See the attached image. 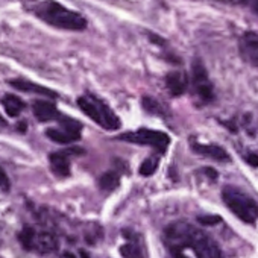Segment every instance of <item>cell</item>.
<instances>
[{"label":"cell","mask_w":258,"mask_h":258,"mask_svg":"<svg viewBox=\"0 0 258 258\" xmlns=\"http://www.w3.org/2000/svg\"><path fill=\"white\" fill-rule=\"evenodd\" d=\"M166 243L173 258H222L214 240L184 222L167 226Z\"/></svg>","instance_id":"cell-1"},{"label":"cell","mask_w":258,"mask_h":258,"mask_svg":"<svg viewBox=\"0 0 258 258\" xmlns=\"http://www.w3.org/2000/svg\"><path fill=\"white\" fill-rule=\"evenodd\" d=\"M37 17H40L44 23L66 31H84L87 28V20L75 13L62 7L55 0H46L35 8Z\"/></svg>","instance_id":"cell-2"},{"label":"cell","mask_w":258,"mask_h":258,"mask_svg":"<svg viewBox=\"0 0 258 258\" xmlns=\"http://www.w3.org/2000/svg\"><path fill=\"white\" fill-rule=\"evenodd\" d=\"M222 198L226 207L240 220H243L244 223H255V220L258 219V204L249 195L237 187L228 185L223 188Z\"/></svg>","instance_id":"cell-3"},{"label":"cell","mask_w":258,"mask_h":258,"mask_svg":"<svg viewBox=\"0 0 258 258\" xmlns=\"http://www.w3.org/2000/svg\"><path fill=\"white\" fill-rule=\"evenodd\" d=\"M78 105L79 108L91 118L94 120L97 124H100L103 129H108V131H114L120 126V120L118 117L114 114V111L103 103L100 99L94 97V96H82L78 99Z\"/></svg>","instance_id":"cell-4"},{"label":"cell","mask_w":258,"mask_h":258,"mask_svg":"<svg viewBox=\"0 0 258 258\" xmlns=\"http://www.w3.org/2000/svg\"><path fill=\"white\" fill-rule=\"evenodd\" d=\"M118 140L127 142V143H136V145H145V146H152L155 149H158L161 154L166 152L169 143H170V137L164 133L160 131H154V129H146L142 127L136 133H126L117 137Z\"/></svg>","instance_id":"cell-5"},{"label":"cell","mask_w":258,"mask_h":258,"mask_svg":"<svg viewBox=\"0 0 258 258\" xmlns=\"http://www.w3.org/2000/svg\"><path fill=\"white\" fill-rule=\"evenodd\" d=\"M191 79H193V87L196 94L199 96V99L202 102H211L214 97V90H213V84L208 78V73L204 67V64L196 59L193 62L191 67Z\"/></svg>","instance_id":"cell-6"},{"label":"cell","mask_w":258,"mask_h":258,"mask_svg":"<svg viewBox=\"0 0 258 258\" xmlns=\"http://www.w3.org/2000/svg\"><path fill=\"white\" fill-rule=\"evenodd\" d=\"M241 55L253 66L258 67V34L256 32H246L240 43Z\"/></svg>","instance_id":"cell-7"},{"label":"cell","mask_w":258,"mask_h":258,"mask_svg":"<svg viewBox=\"0 0 258 258\" xmlns=\"http://www.w3.org/2000/svg\"><path fill=\"white\" fill-rule=\"evenodd\" d=\"M58 249V240L53 234L47 231H35L32 250H38L41 253H49Z\"/></svg>","instance_id":"cell-8"},{"label":"cell","mask_w":258,"mask_h":258,"mask_svg":"<svg viewBox=\"0 0 258 258\" xmlns=\"http://www.w3.org/2000/svg\"><path fill=\"white\" fill-rule=\"evenodd\" d=\"M10 85L14 87L16 90H20V91H25V93H35V94H43V96H47L50 99H55L58 97V93L46 88V87H41V85H37L31 81H23V79H13L10 81Z\"/></svg>","instance_id":"cell-9"},{"label":"cell","mask_w":258,"mask_h":258,"mask_svg":"<svg viewBox=\"0 0 258 258\" xmlns=\"http://www.w3.org/2000/svg\"><path fill=\"white\" fill-rule=\"evenodd\" d=\"M32 109H34V115L40 121L55 120V118H58L61 115L58 112L56 106L52 102H47V100H35L34 105H32Z\"/></svg>","instance_id":"cell-10"},{"label":"cell","mask_w":258,"mask_h":258,"mask_svg":"<svg viewBox=\"0 0 258 258\" xmlns=\"http://www.w3.org/2000/svg\"><path fill=\"white\" fill-rule=\"evenodd\" d=\"M166 84H167L169 91L173 96H181L188 87V79H187L185 73H182L179 70H175V72H170L166 76Z\"/></svg>","instance_id":"cell-11"},{"label":"cell","mask_w":258,"mask_h":258,"mask_svg":"<svg viewBox=\"0 0 258 258\" xmlns=\"http://www.w3.org/2000/svg\"><path fill=\"white\" fill-rule=\"evenodd\" d=\"M50 167L55 175L61 178H67L70 175V161L66 155V152H53L49 157Z\"/></svg>","instance_id":"cell-12"},{"label":"cell","mask_w":258,"mask_h":258,"mask_svg":"<svg viewBox=\"0 0 258 258\" xmlns=\"http://www.w3.org/2000/svg\"><path fill=\"white\" fill-rule=\"evenodd\" d=\"M193 151L198 152L199 155L208 157V158L216 160V161H228L229 160L226 151L222 149L220 146H214V145H193Z\"/></svg>","instance_id":"cell-13"},{"label":"cell","mask_w":258,"mask_h":258,"mask_svg":"<svg viewBox=\"0 0 258 258\" xmlns=\"http://www.w3.org/2000/svg\"><path fill=\"white\" fill-rule=\"evenodd\" d=\"M46 136H47L52 142L59 143V145H70V143L78 142V140L81 139V136L72 134V133H69L67 129H64V127H59V129L50 127V129H47V131H46Z\"/></svg>","instance_id":"cell-14"},{"label":"cell","mask_w":258,"mask_h":258,"mask_svg":"<svg viewBox=\"0 0 258 258\" xmlns=\"http://www.w3.org/2000/svg\"><path fill=\"white\" fill-rule=\"evenodd\" d=\"M2 105L5 106V111L10 117H17L25 109V102L14 94H7L2 99Z\"/></svg>","instance_id":"cell-15"},{"label":"cell","mask_w":258,"mask_h":258,"mask_svg":"<svg viewBox=\"0 0 258 258\" xmlns=\"http://www.w3.org/2000/svg\"><path fill=\"white\" fill-rule=\"evenodd\" d=\"M118 173L115 172H106L99 178V187L105 191H112L118 185Z\"/></svg>","instance_id":"cell-16"},{"label":"cell","mask_w":258,"mask_h":258,"mask_svg":"<svg viewBox=\"0 0 258 258\" xmlns=\"http://www.w3.org/2000/svg\"><path fill=\"white\" fill-rule=\"evenodd\" d=\"M35 228H32V226H25L22 231H20V234H19V240H20V243L23 244V247L25 249H28V250H32V244H34V237H35Z\"/></svg>","instance_id":"cell-17"},{"label":"cell","mask_w":258,"mask_h":258,"mask_svg":"<svg viewBox=\"0 0 258 258\" xmlns=\"http://www.w3.org/2000/svg\"><path fill=\"white\" fill-rule=\"evenodd\" d=\"M58 120H59V123H61V127L67 129V131L72 133V134L81 136V127H82V126H81L79 121H76V120H73V118H70V117H66V115H59Z\"/></svg>","instance_id":"cell-18"},{"label":"cell","mask_w":258,"mask_h":258,"mask_svg":"<svg viewBox=\"0 0 258 258\" xmlns=\"http://www.w3.org/2000/svg\"><path fill=\"white\" fill-rule=\"evenodd\" d=\"M120 255L123 258H143L140 247L134 243H126L120 246Z\"/></svg>","instance_id":"cell-19"},{"label":"cell","mask_w":258,"mask_h":258,"mask_svg":"<svg viewBox=\"0 0 258 258\" xmlns=\"http://www.w3.org/2000/svg\"><path fill=\"white\" fill-rule=\"evenodd\" d=\"M143 108L148 111V112H152V114H160V115H163L164 114V111H163V108H161V105L157 102V100H154L152 97H143Z\"/></svg>","instance_id":"cell-20"},{"label":"cell","mask_w":258,"mask_h":258,"mask_svg":"<svg viewBox=\"0 0 258 258\" xmlns=\"http://www.w3.org/2000/svg\"><path fill=\"white\" fill-rule=\"evenodd\" d=\"M157 166H158V161L157 160H152V158H149V160H146V161H143L142 163V166H140V175H143V176H151V175H154L155 173V170H157Z\"/></svg>","instance_id":"cell-21"},{"label":"cell","mask_w":258,"mask_h":258,"mask_svg":"<svg viewBox=\"0 0 258 258\" xmlns=\"http://www.w3.org/2000/svg\"><path fill=\"white\" fill-rule=\"evenodd\" d=\"M220 220L222 219L219 216H201V217H198V222L202 223L204 226H213V225L219 223Z\"/></svg>","instance_id":"cell-22"},{"label":"cell","mask_w":258,"mask_h":258,"mask_svg":"<svg viewBox=\"0 0 258 258\" xmlns=\"http://www.w3.org/2000/svg\"><path fill=\"white\" fill-rule=\"evenodd\" d=\"M10 187H11V184H10V178H8V175L5 173V170L0 167V191H10Z\"/></svg>","instance_id":"cell-23"},{"label":"cell","mask_w":258,"mask_h":258,"mask_svg":"<svg viewBox=\"0 0 258 258\" xmlns=\"http://www.w3.org/2000/svg\"><path fill=\"white\" fill-rule=\"evenodd\" d=\"M246 163L250 164L252 167H258V155L256 154H249L246 157Z\"/></svg>","instance_id":"cell-24"},{"label":"cell","mask_w":258,"mask_h":258,"mask_svg":"<svg viewBox=\"0 0 258 258\" xmlns=\"http://www.w3.org/2000/svg\"><path fill=\"white\" fill-rule=\"evenodd\" d=\"M202 172H204V173H207V175H208V178H210L211 181H216V179H217V172H216L214 169H208V167H207V169H204Z\"/></svg>","instance_id":"cell-25"},{"label":"cell","mask_w":258,"mask_h":258,"mask_svg":"<svg viewBox=\"0 0 258 258\" xmlns=\"http://www.w3.org/2000/svg\"><path fill=\"white\" fill-rule=\"evenodd\" d=\"M67 258H90V255L85 250H81L79 252V256H75L73 253H67Z\"/></svg>","instance_id":"cell-26"},{"label":"cell","mask_w":258,"mask_h":258,"mask_svg":"<svg viewBox=\"0 0 258 258\" xmlns=\"http://www.w3.org/2000/svg\"><path fill=\"white\" fill-rule=\"evenodd\" d=\"M250 7L255 14H258V0H250Z\"/></svg>","instance_id":"cell-27"},{"label":"cell","mask_w":258,"mask_h":258,"mask_svg":"<svg viewBox=\"0 0 258 258\" xmlns=\"http://www.w3.org/2000/svg\"><path fill=\"white\" fill-rule=\"evenodd\" d=\"M7 124H8V123H7V120H5L2 115H0V129H2V127H7Z\"/></svg>","instance_id":"cell-28"},{"label":"cell","mask_w":258,"mask_h":258,"mask_svg":"<svg viewBox=\"0 0 258 258\" xmlns=\"http://www.w3.org/2000/svg\"><path fill=\"white\" fill-rule=\"evenodd\" d=\"M243 2H246V0H243Z\"/></svg>","instance_id":"cell-29"}]
</instances>
